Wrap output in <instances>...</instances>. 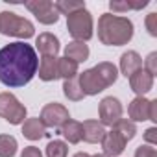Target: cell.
I'll return each mask as SVG.
<instances>
[{"mask_svg": "<svg viewBox=\"0 0 157 157\" xmlns=\"http://www.w3.org/2000/svg\"><path fill=\"white\" fill-rule=\"evenodd\" d=\"M37 68L39 57L32 44L17 41L0 48V83L6 87H24L33 80Z\"/></svg>", "mask_w": 157, "mask_h": 157, "instance_id": "obj_1", "label": "cell"}, {"mask_svg": "<svg viewBox=\"0 0 157 157\" xmlns=\"http://www.w3.org/2000/svg\"><path fill=\"white\" fill-rule=\"evenodd\" d=\"M133 37V22L128 17L104 13L98 19V39L105 46L128 44Z\"/></svg>", "mask_w": 157, "mask_h": 157, "instance_id": "obj_2", "label": "cell"}, {"mask_svg": "<svg viewBox=\"0 0 157 157\" xmlns=\"http://www.w3.org/2000/svg\"><path fill=\"white\" fill-rule=\"evenodd\" d=\"M0 33L26 41L35 35V28L28 19H22L13 11H2L0 13Z\"/></svg>", "mask_w": 157, "mask_h": 157, "instance_id": "obj_3", "label": "cell"}, {"mask_svg": "<svg viewBox=\"0 0 157 157\" xmlns=\"http://www.w3.org/2000/svg\"><path fill=\"white\" fill-rule=\"evenodd\" d=\"M67 30L68 33L74 37V41H89L94 32H93V17L87 10H80L74 11L67 17Z\"/></svg>", "mask_w": 157, "mask_h": 157, "instance_id": "obj_4", "label": "cell"}, {"mask_svg": "<svg viewBox=\"0 0 157 157\" xmlns=\"http://www.w3.org/2000/svg\"><path fill=\"white\" fill-rule=\"evenodd\" d=\"M0 118L19 126L26 120V107L11 93H0Z\"/></svg>", "mask_w": 157, "mask_h": 157, "instance_id": "obj_5", "label": "cell"}, {"mask_svg": "<svg viewBox=\"0 0 157 157\" xmlns=\"http://www.w3.org/2000/svg\"><path fill=\"white\" fill-rule=\"evenodd\" d=\"M26 10L32 11V15H35L41 24H56L59 21V13L50 0H30L26 2Z\"/></svg>", "mask_w": 157, "mask_h": 157, "instance_id": "obj_6", "label": "cell"}, {"mask_svg": "<svg viewBox=\"0 0 157 157\" xmlns=\"http://www.w3.org/2000/svg\"><path fill=\"white\" fill-rule=\"evenodd\" d=\"M122 104L118 98L113 96H105L100 105H98V115H100V124L102 126H115L120 118H122Z\"/></svg>", "mask_w": 157, "mask_h": 157, "instance_id": "obj_7", "label": "cell"}, {"mask_svg": "<svg viewBox=\"0 0 157 157\" xmlns=\"http://www.w3.org/2000/svg\"><path fill=\"white\" fill-rule=\"evenodd\" d=\"M70 118L68 115V109L63 105V104H46L41 111V122L44 124V128H56L59 129L67 120Z\"/></svg>", "mask_w": 157, "mask_h": 157, "instance_id": "obj_8", "label": "cell"}, {"mask_svg": "<svg viewBox=\"0 0 157 157\" xmlns=\"http://www.w3.org/2000/svg\"><path fill=\"white\" fill-rule=\"evenodd\" d=\"M78 82H80V87L85 96H96L98 93L107 89L105 83L100 80V76L94 72V68H87L82 74H78Z\"/></svg>", "mask_w": 157, "mask_h": 157, "instance_id": "obj_9", "label": "cell"}, {"mask_svg": "<svg viewBox=\"0 0 157 157\" xmlns=\"http://www.w3.org/2000/svg\"><path fill=\"white\" fill-rule=\"evenodd\" d=\"M128 80H129L131 91H133L137 96H144L146 93H150V91L153 89V76L148 74L144 68H140V70H137L135 74H131Z\"/></svg>", "mask_w": 157, "mask_h": 157, "instance_id": "obj_10", "label": "cell"}, {"mask_svg": "<svg viewBox=\"0 0 157 157\" xmlns=\"http://www.w3.org/2000/svg\"><path fill=\"white\" fill-rule=\"evenodd\" d=\"M126 140L115 131V129H111V131H105V137L102 139V148H104V153L107 155V157H117V155H120L124 150H126Z\"/></svg>", "mask_w": 157, "mask_h": 157, "instance_id": "obj_11", "label": "cell"}, {"mask_svg": "<svg viewBox=\"0 0 157 157\" xmlns=\"http://www.w3.org/2000/svg\"><path fill=\"white\" fill-rule=\"evenodd\" d=\"M128 115L131 122H144L150 120V100L144 96H137L128 105Z\"/></svg>", "mask_w": 157, "mask_h": 157, "instance_id": "obj_12", "label": "cell"}, {"mask_svg": "<svg viewBox=\"0 0 157 157\" xmlns=\"http://www.w3.org/2000/svg\"><path fill=\"white\" fill-rule=\"evenodd\" d=\"M35 44L43 57H57V54H59V39L54 33H48V32L39 33Z\"/></svg>", "mask_w": 157, "mask_h": 157, "instance_id": "obj_13", "label": "cell"}, {"mask_svg": "<svg viewBox=\"0 0 157 157\" xmlns=\"http://www.w3.org/2000/svg\"><path fill=\"white\" fill-rule=\"evenodd\" d=\"M105 137V129L98 120H85L82 124V139L89 144H98Z\"/></svg>", "mask_w": 157, "mask_h": 157, "instance_id": "obj_14", "label": "cell"}, {"mask_svg": "<svg viewBox=\"0 0 157 157\" xmlns=\"http://www.w3.org/2000/svg\"><path fill=\"white\" fill-rule=\"evenodd\" d=\"M140 68H142V57L135 50H128L120 56V72H122V76L129 78L131 74H135Z\"/></svg>", "mask_w": 157, "mask_h": 157, "instance_id": "obj_15", "label": "cell"}, {"mask_svg": "<svg viewBox=\"0 0 157 157\" xmlns=\"http://www.w3.org/2000/svg\"><path fill=\"white\" fill-rule=\"evenodd\" d=\"M22 135L28 140H39L46 135V128L41 118H26L22 122Z\"/></svg>", "mask_w": 157, "mask_h": 157, "instance_id": "obj_16", "label": "cell"}, {"mask_svg": "<svg viewBox=\"0 0 157 157\" xmlns=\"http://www.w3.org/2000/svg\"><path fill=\"white\" fill-rule=\"evenodd\" d=\"M65 57H68L80 65L89 59V46L82 41H72L65 46Z\"/></svg>", "mask_w": 157, "mask_h": 157, "instance_id": "obj_17", "label": "cell"}, {"mask_svg": "<svg viewBox=\"0 0 157 157\" xmlns=\"http://www.w3.org/2000/svg\"><path fill=\"white\" fill-rule=\"evenodd\" d=\"M37 72L43 82H56L59 78L57 76V57H41Z\"/></svg>", "mask_w": 157, "mask_h": 157, "instance_id": "obj_18", "label": "cell"}, {"mask_svg": "<svg viewBox=\"0 0 157 157\" xmlns=\"http://www.w3.org/2000/svg\"><path fill=\"white\" fill-rule=\"evenodd\" d=\"M59 133L65 137L67 142H70V144H78V142L82 140V122L68 118V120L59 128Z\"/></svg>", "mask_w": 157, "mask_h": 157, "instance_id": "obj_19", "label": "cell"}, {"mask_svg": "<svg viewBox=\"0 0 157 157\" xmlns=\"http://www.w3.org/2000/svg\"><path fill=\"white\" fill-rule=\"evenodd\" d=\"M93 68H94V72L100 76V80L105 83V87H111V85L117 82V78H118L117 67H115L113 63H109V61H102V63H98V65L93 67Z\"/></svg>", "mask_w": 157, "mask_h": 157, "instance_id": "obj_20", "label": "cell"}, {"mask_svg": "<svg viewBox=\"0 0 157 157\" xmlns=\"http://www.w3.org/2000/svg\"><path fill=\"white\" fill-rule=\"evenodd\" d=\"M63 94L72 102H80V100L85 98V94H83V91L80 87V82H78V76L63 82Z\"/></svg>", "mask_w": 157, "mask_h": 157, "instance_id": "obj_21", "label": "cell"}, {"mask_svg": "<svg viewBox=\"0 0 157 157\" xmlns=\"http://www.w3.org/2000/svg\"><path fill=\"white\" fill-rule=\"evenodd\" d=\"M57 76L63 80H70V78L78 76V63L68 59V57H57Z\"/></svg>", "mask_w": 157, "mask_h": 157, "instance_id": "obj_22", "label": "cell"}, {"mask_svg": "<svg viewBox=\"0 0 157 157\" xmlns=\"http://www.w3.org/2000/svg\"><path fill=\"white\" fill-rule=\"evenodd\" d=\"M113 129H115L126 142H129V140L137 135V126H135V122H131V120H128V118H120V120L113 126Z\"/></svg>", "mask_w": 157, "mask_h": 157, "instance_id": "obj_23", "label": "cell"}, {"mask_svg": "<svg viewBox=\"0 0 157 157\" xmlns=\"http://www.w3.org/2000/svg\"><path fill=\"white\" fill-rule=\"evenodd\" d=\"M17 148L19 144L13 135H0V157H15Z\"/></svg>", "mask_w": 157, "mask_h": 157, "instance_id": "obj_24", "label": "cell"}, {"mask_svg": "<svg viewBox=\"0 0 157 157\" xmlns=\"http://www.w3.org/2000/svg\"><path fill=\"white\" fill-rule=\"evenodd\" d=\"M54 8H56V11L57 13H61V15H70V13H74V11H80V10H85V2H68V0H59V2H56L54 4Z\"/></svg>", "mask_w": 157, "mask_h": 157, "instance_id": "obj_25", "label": "cell"}, {"mask_svg": "<svg viewBox=\"0 0 157 157\" xmlns=\"http://www.w3.org/2000/svg\"><path fill=\"white\" fill-rule=\"evenodd\" d=\"M68 155V146L63 140H52L46 146V157H67Z\"/></svg>", "mask_w": 157, "mask_h": 157, "instance_id": "obj_26", "label": "cell"}, {"mask_svg": "<svg viewBox=\"0 0 157 157\" xmlns=\"http://www.w3.org/2000/svg\"><path fill=\"white\" fill-rule=\"evenodd\" d=\"M148 6V2L146 0H142V2H137V4H133V2H117V0H111L109 2V8H111V11L115 13H124V11H128V10H142V8H146Z\"/></svg>", "mask_w": 157, "mask_h": 157, "instance_id": "obj_27", "label": "cell"}, {"mask_svg": "<svg viewBox=\"0 0 157 157\" xmlns=\"http://www.w3.org/2000/svg\"><path fill=\"white\" fill-rule=\"evenodd\" d=\"M146 30L150 35H157V13H150L146 17Z\"/></svg>", "mask_w": 157, "mask_h": 157, "instance_id": "obj_28", "label": "cell"}, {"mask_svg": "<svg viewBox=\"0 0 157 157\" xmlns=\"http://www.w3.org/2000/svg\"><path fill=\"white\" fill-rule=\"evenodd\" d=\"M155 59H157V54H155V52H151V54L146 57V63H144V65H146V68H144V70H146L148 74H151V76H155V74H157V63H155Z\"/></svg>", "mask_w": 157, "mask_h": 157, "instance_id": "obj_29", "label": "cell"}, {"mask_svg": "<svg viewBox=\"0 0 157 157\" xmlns=\"http://www.w3.org/2000/svg\"><path fill=\"white\" fill-rule=\"evenodd\" d=\"M135 157H157V151H155V148L144 144V146H139L135 150Z\"/></svg>", "mask_w": 157, "mask_h": 157, "instance_id": "obj_30", "label": "cell"}, {"mask_svg": "<svg viewBox=\"0 0 157 157\" xmlns=\"http://www.w3.org/2000/svg\"><path fill=\"white\" fill-rule=\"evenodd\" d=\"M21 157H43V153H41V150L37 146H26L22 150Z\"/></svg>", "mask_w": 157, "mask_h": 157, "instance_id": "obj_31", "label": "cell"}, {"mask_svg": "<svg viewBox=\"0 0 157 157\" xmlns=\"http://www.w3.org/2000/svg\"><path fill=\"white\" fill-rule=\"evenodd\" d=\"M155 133H157V129H155V128H150V129L144 131V139H146L150 144H155V142H157V135H155Z\"/></svg>", "mask_w": 157, "mask_h": 157, "instance_id": "obj_32", "label": "cell"}, {"mask_svg": "<svg viewBox=\"0 0 157 157\" xmlns=\"http://www.w3.org/2000/svg\"><path fill=\"white\" fill-rule=\"evenodd\" d=\"M157 100H150V120L157 122Z\"/></svg>", "mask_w": 157, "mask_h": 157, "instance_id": "obj_33", "label": "cell"}, {"mask_svg": "<svg viewBox=\"0 0 157 157\" xmlns=\"http://www.w3.org/2000/svg\"><path fill=\"white\" fill-rule=\"evenodd\" d=\"M74 157H91V155H89V153H85V151H78Z\"/></svg>", "mask_w": 157, "mask_h": 157, "instance_id": "obj_34", "label": "cell"}, {"mask_svg": "<svg viewBox=\"0 0 157 157\" xmlns=\"http://www.w3.org/2000/svg\"><path fill=\"white\" fill-rule=\"evenodd\" d=\"M91 157H107L105 153H96V155H91Z\"/></svg>", "mask_w": 157, "mask_h": 157, "instance_id": "obj_35", "label": "cell"}]
</instances>
